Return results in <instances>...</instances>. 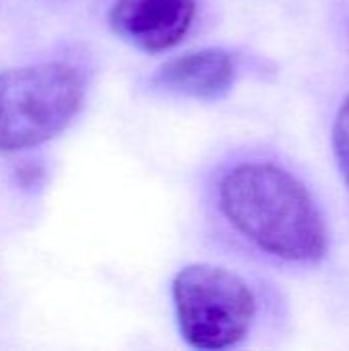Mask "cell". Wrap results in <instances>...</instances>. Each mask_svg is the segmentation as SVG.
Listing matches in <instances>:
<instances>
[{
    "mask_svg": "<svg viewBox=\"0 0 349 351\" xmlns=\"http://www.w3.org/2000/svg\"><path fill=\"white\" fill-rule=\"evenodd\" d=\"M218 208L228 224L263 253L288 263H319L327 226L311 191L274 162H241L218 183Z\"/></svg>",
    "mask_w": 349,
    "mask_h": 351,
    "instance_id": "obj_1",
    "label": "cell"
},
{
    "mask_svg": "<svg viewBox=\"0 0 349 351\" xmlns=\"http://www.w3.org/2000/svg\"><path fill=\"white\" fill-rule=\"evenodd\" d=\"M84 78L66 62H41L0 72V152L49 142L76 117Z\"/></svg>",
    "mask_w": 349,
    "mask_h": 351,
    "instance_id": "obj_2",
    "label": "cell"
},
{
    "mask_svg": "<svg viewBox=\"0 0 349 351\" xmlns=\"http://www.w3.org/2000/svg\"><path fill=\"white\" fill-rule=\"evenodd\" d=\"M173 306L179 333L195 350H228L239 346L257 317L251 286L230 269L193 263L173 280Z\"/></svg>",
    "mask_w": 349,
    "mask_h": 351,
    "instance_id": "obj_3",
    "label": "cell"
},
{
    "mask_svg": "<svg viewBox=\"0 0 349 351\" xmlns=\"http://www.w3.org/2000/svg\"><path fill=\"white\" fill-rule=\"evenodd\" d=\"M195 16L197 0H113L107 12L111 31L146 53L179 45Z\"/></svg>",
    "mask_w": 349,
    "mask_h": 351,
    "instance_id": "obj_4",
    "label": "cell"
},
{
    "mask_svg": "<svg viewBox=\"0 0 349 351\" xmlns=\"http://www.w3.org/2000/svg\"><path fill=\"white\" fill-rule=\"evenodd\" d=\"M239 76L237 56L222 47H202L165 62L150 78L156 90L218 101L226 97Z\"/></svg>",
    "mask_w": 349,
    "mask_h": 351,
    "instance_id": "obj_5",
    "label": "cell"
},
{
    "mask_svg": "<svg viewBox=\"0 0 349 351\" xmlns=\"http://www.w3.org/2000/svg\"><path fill=\"white\" fill-rule=\"evenodd\" d=\"M333 150L349 189V95L344 99L333 123Z\"/></svg>",
    "mask_w": 349,
    "mask_h": 351,
    "instance_id": "obj_6",
    "label": "cell"
}]
</instances>
